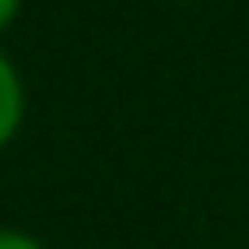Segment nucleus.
<instances>
[{
    "label": "nucleus",
    "instance_id": "1",
    "mask_svg": "<svg viewBox=\"0 0 249 249\" xmlns=\"http://www.w3.org/2000/svg\"><path fill=\"white\" fill-rule=\"evenodd\" d=\"M22 118H26V92H22V74H18V66L0 53V149L18 136V127H22Z\"/></svg>",
    "mask_w": 249,
    "mask_h": 249
},
{
    "label": "nucleus",
    "instance_id": "2",
    "mask_svg": "<svg viewBox=\"0 0 249 249\" xmlns=\"http://www.w3.org/2000/svg\"><path fill=\"white\" fill-rule=\"evenodd\" d=\"M0 249H44V245L22 228H0Z\"/></svg>",
    "mask_w": 249,
    "mask_h": 249
},
{
    "label": "nucleus",
    "instance_id": "3",
    "mask_svg": "<svg viewBox=\"0 0 249 249\" xmlns=\"http://www.w3.org/2000/svg\"><path fill=\"white\" fill-rule=\"evenodd\" d=\"M18 13H22V0H0V31H9Z\"/></svg>",
    "mask_w": 249,
    "mask_h": 249
}]
</instances>
